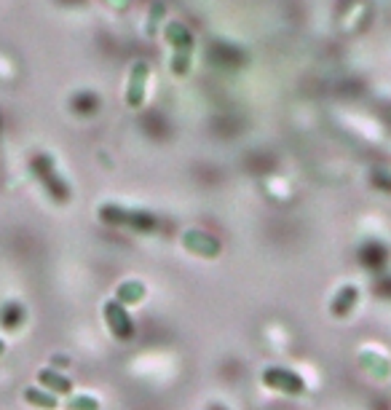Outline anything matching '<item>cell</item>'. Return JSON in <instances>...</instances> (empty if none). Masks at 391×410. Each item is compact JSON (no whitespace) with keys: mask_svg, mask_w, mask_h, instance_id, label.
<instances>
[{"mask_svg":"<svg viewBox=\"0 0 391 410\" xmlns=\"http://www.w3.org/2000/svg\"><path fill=\"white\" fill-rule=\"evenodd\" d=\"M359 365L375 378H389L391 376V362L386 357H381V354H370V351H362L359 354Z\"/></svg>","mask_w":391,"mask_h":410,"instance_id":"2","label":"cell"},{"mask_svg":"<svg viewBox=\"0 0 391 410\" xmlns=\"http://www.w3.org/2000/svg\"><path fill=\"white\" fill-rule=\"evenodd\" d=\"M260 381L268 389L281 392V394H293V397L306 392L303 378L297 376V373H293V370H284V367H268V370H263Z\"/></svg>","mask_w":391,"mask_h":410,"instance_id":"1","label":"cell"}]
</instances>
